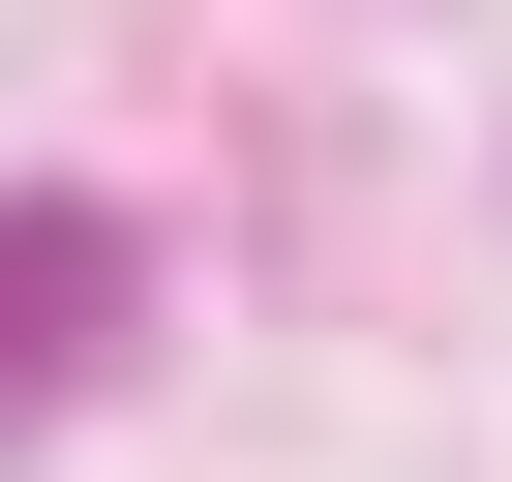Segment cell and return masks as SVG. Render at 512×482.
<instances>
[{
	"label": "cell",
	"instance_id": "6da1fadb",
	"mask_svg": "<svg viewBox=\"0 0 512 482\" xmlns=\"http://www.w3.org/2000/svg\"><path fill=\"white\" fill-rule=\"evenodd\" d=\"M91 332H121V211H0V422L91 392Z\"/></svg>",
	"mask_w": 512,
	"mask_h": 482
}]
</instances>
